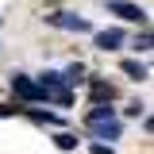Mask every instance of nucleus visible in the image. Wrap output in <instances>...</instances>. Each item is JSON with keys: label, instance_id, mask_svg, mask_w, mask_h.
<instances>
[{"label": "nucleus", "instance_id": "1", "mask_svg": "<svg viewBox=\"0 0 154 154\" xmlns=\"http://www.w3.org/2000/svg\"><path fill=\"white\" fill-rule=\"evenodd\" d=\"M35 85L42 89V100H54V104H62V108H69V104H73L69 85H66V81H62V73H54V69H46Z\"/></svg>", "mask_w": 154, "mask_h": 154}, {"label": "nucleus", "instance_id": "2", "mask_svg": "<svg viewBox=\"0 0 154 154\" xmlns=\"http://www.w3.org/2000/svg\"><path fill=\"white\" fill-rule=\"evenodd\" d=\"M12 93H16L19 100H27V104H38V100H42V89H38L27 73H12Z\"/></svg>", "mask_w": 154, "mask_h": 154}, {"label": "nucleus", "instance_id": "3", "mask_svg": "<svg viewBox=\"0 0 154 154\" xmlns=\"http://www.w3.org/2000/svg\"><path fill=\"white\" fill-rule=\"evenodd\" d=\"M46 23H54V27H62V31H77V35L93 31V23L81 19V16H73V12H54V16H46Z\"/></svg>", "mask_w": 154, "mask_h": 154}, {"label": "nucleus", "instance_id": "4", "mask_svg": "<svg viewBox=\"0 0 154 154\" xmlns=\"http://www.w3.org/2000/svg\"><path fill=\"white\" fill-rule=\"evenodd\" d=\"M108 12L119 19H131V23H146V12L139 4H131V0H108Z\"/></svg>", "mask_w": 154, "mask_h": 154}, {"label": "nucleus", "instance_id": "5", "mask_svg": "<svg viewBox=\"0 0 154 154\" xmlns=\"http://www.w3.org/2000/svg\"><path fill=\"white\" fill-rule=\"evenodd\" d=\"M89 135H93V139H108V146H112V139H119V119H116V116L96 119V123H89Z\"/></svg>", "mask_w": 154, "mask_h": 154}, {"label": "nucleus", "instance_id": "6", "mask_svg": "<svg viewBox=\"0 0 154 154\" xmlns=\"http://www.w3.org/2000/svg\"><path fill=\"white\" fill-rule=\"evenodd\" d=\"M119 42H123V31H119V27L96 31V50H119Z\"/></svg>", "mask_w": 154, "mask_h": 154}, {"label": "nucleus", "instance_id": "7", "mask_svg": "<svg viewBox=\"0 0 154 154\" xmlns=\"http://www.w3.org/2000/svg\"><path fill=\"white\" fill-rule=\"evenodd\" d=\"M116 100V85L108 81H93V104H112Z\"/></svg>", "mask_w": 154, "mask_h": 154}, {"label": "nucleus", "instance_id": "8", "mask_svg": "<svg viewBox=\"0 0 154 154\" xmlns=\"http://www.w3.org/2000/svg\"><path fill=\"white\" fill-rule=\"evenodd\" d=\"M123 73L135 77V81H146V77H150V69H146V62H135V58H127V62H123Z\"/></svg>", "mask_w": 154, "mask_h": 154}, {"label": "nucleus", "instance_id": "9", "mask_svg": "<svg viewBox=\"0 0 154 154\" xmlns=\"http://www.w3.org/2000/svg\"><path fill=\"white\" fill-rule=\"evenodd\" d=\"M19 112H27L31 119H35V123H42V127H46V123H50V127H58V123H62L54 112H38V108H19Z\"/></svg>", "mask_w": 154, "mask_h": 154}, {"label": "nucleus", "instance_id": "10", "mask_svg": "<svg viewBox=\"0 0 154 154\" xmlns=\"http://www.w3.org/2000/svg\"><path fill=\"white\" fill-rule=\"evenodd\" d=\"M62 81H66V85H81V81H85V66H81V62H73V66L62 73Z\"/></svg>", "mask_w": 154, "mask_h": 154}, {"label": "nucleus", "instance_id": "11", "mask_svg": "<svg viewBox=\"0 0 154 154\" xmlns=\"http://www.w3.org/2000/svg\"><path fill=\"white\" fill-rule=\"evenodd\" d=\"M54 143L62 146V150H77V135H69V131H62V135L54 139Z\"/></svg>", "mask_w": 154, "mask_h": 154}, {"label": "nucleus", "instance_id": "12", "mask_svg": "<svg viewBox=\"0 0 154 154\" xmlns=\"http://www.w3.org/2000/svg\"><path fill=\"white\" fill-rule=\"evenodd\" d=\"M135 50H143V54H146V50H150V31H143V35L135 38Z\"/></svg>", "mask_w": 154, "mask_h": 154}, {"label": "nucleus", "instance_id": "13", "mask_svg": "<svg viewBox=\"0 0 154 154\" xmlns=\"http://www.w3.org/2000/svg\"><path fill=\"white\" fill-rule=\"evenodd\" d=\"M93 154H116V150L108 146V143H96V146H93Z\"/></svg>", "mask_w": 154, "mask_h": 154}, {"label": "nucleus", "instance_id": "14", "mask_svg": "<svg viewBox=\"0 0 154 154\" xmlns=\"http://www.w3.org/2000/svg\"><path fill=\"white\" fill-rule=\"evenodd\" d=\"M19 108H12V104H0V119H4V116H16Z\"/></svg>", "mask_w": 154, "mask_h": 154}]
</instances>
